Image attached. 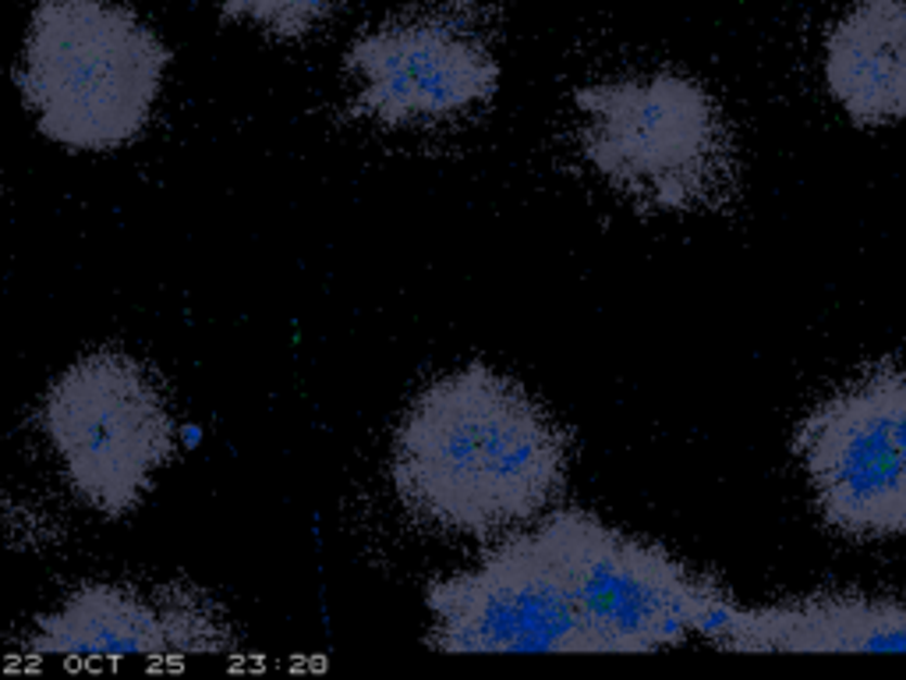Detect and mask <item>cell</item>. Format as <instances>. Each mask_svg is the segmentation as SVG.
<instances>
[{
    "label": "cell",
    "instance_id": "obj_8",
    "mask_svg": "<svg viewBox=\"0 0 906 680\" xmlns=\"http://www.w3.org/2000/svg\"><path fill=\"white\" fill-rule=\"evenodd\" d=\"M425 606L429 645L450 656L585 652L557 560L538 528L503 539L478 567L436 581Z\"/></svg>",
    "mask_w": 906,
    "mask_h": 680
},
{
    "label": "cell",
    "instance_id": "obj_5",
    "mask_svg": "<svg viewBox=\"0 0 906 680\" xmlns=\"http://www.w3.org/2000/svg\"><path fill=\"white\" fill-rule=\"evenodd\" d=\"M39 425L67 489L111 522L149 497L156 472L178 453L164 386L139 358L114 348L75 358L47 386Z\"/></svg>",
    "mask_w": 906,
    "mask_h": 680
},
{
    "label": "cell",
    "instance_id": "obj_3",
    "mask_svg": "<svg viewBox=\"0 0 906 680\" xmlns=\"http://www.w3.org/2000/svg\"><path fill=\"white\" fill-rule=\"evenodd\" d=\"M574 106L580 156L627 203L655 213H705L733 195V125L698 78L620 75L577 89Z\"/></svg>",
    "mask_w": 906,
    "mask_h": 680
},
{
    "label": "cell",
    "instance_id": "obj_7",
    "mask_svg": "<svg viewBox=\"0 0 906 680\" xmlns=\"http://www.w3.org/2000/svg\"><path fill=\"white\" fill-rule=\"evenodd\" d=\"M793 453L835 531L906 539V369H871L818 401Z\"/></svg>",
    "mask_w": 906,
    "mask_h": 680
},
{
    "label": "cell",
    "instance_id": "obj_9",
    "mask_svg": "<svg viewBox=\"0 0 906 680\" xmlns=\"http://www.w3.org/2000/svg\"><path fill=\"white\" fill-rule=\"evenodd\" d=\"M698 638L726 652H906V603L878 595H811L740 606L726 595Z\"/></svg>",
    "mask_w": 906,
    "mask_h": 680
},
{
    "label": "cell",
    "instance_id": "obj_4",
    "mask_svg": "<svg viewBox=\"0 0 906 680\" xmlns=\"http://www.w3.org/2000/svg\"><path fill=\"white\" fill-rule=\"evenodd\" d=\"M557 560L585 652H659L698 638L729 595L655 542L627 536L591 511H552L538 525Z\"/></svg>",
    "mask_w": 906,
    "mask_h": 680
},
{
    "label": "cell",
    "instance_id": "obj_2",
    "mask_svg": "<svg viewBox=\"0 0 906 680\" xmlns=\"http://www.w3.org/2000/svg\"><path fill=\"white\" fill-rule=\"evenodd\" d=\"M170 50L117 0H39L15 68L39 136L72 153L125 150L153 121Z\"/></svg>",
    "mask_w": 906,
    "mask_h": 680
},
{
    "label": "cell",
    "instance_id": "obj_10",
    "mask_svg": "<svg viewBox=\"0 0 906 680\" xmlns=\"http://www.w3.org/2000/svg\"><path fill=\"white\" fill-rule=\"evenodd\" d=\"M821 72L854 125L906 121V0H854L825 33Z\"/></svg>",
    "mask_w": 906,
    "mask_h": 680
},
{
    "label": "cell",
    "instance_id": "obj_6",
    "mask_svg": "<svg viewBox=\"0 0 906 680\" xmlns=\"http://www.w3.org/2000/svg\"><path fill=\"white\" fill-rule=\"evenodd\" d=\"M350 111L383 128L454 121L499 89L493 25L475 0H429L347 47Z\"/></svg>",
    "mask_w": 906,
    "mask_h": 680
},
{
    "label": "cell",
    "instance_id": "obj_11",
    "mask_svg": "<svg viewBox=\"0 0 906 680\" xmlns=\"http://www.w3.org/2000/svg\"><path fill=\"white\" fill-rule=\"evenodd\" d=\"M25 656L58 659H164L174 656L164 599L120 581H86L39 613Z\"/></svg>",
    "mask_w": 906,
    "mask_h": 680
},
{
    "label": "cell",
    "instance_id": "obj_12",
    "mask_svg": "<svg viewBox=\"0 0 906 680\" xmlns=\"http://www.w3.org/2000/svg\"><path fill=\"white\" fill-rule=\"evenodd\" d=\"M341 0H220L224 18L255 25L277 39H302L327 22Z\"/></svg>",
    "mask_w": 906,
    "mask_h": 680
},
{
    "label": "cell",
    "instance_id": "obj_1",
    "mask_svg": "<svg viewBox=\"0 0 906 680\" xmlns=\"http://www.w3.org/2000/svg\"><path fill=\"white\" fill-rule=\"evenodd\" d=\"M571 436L518 380L485 362L432 380L390 444L400 503L432 528L493 539L560 500Z\"/></svg>",
    "mask_w": 906,
    "mask_h": 680
}]
</instances>
